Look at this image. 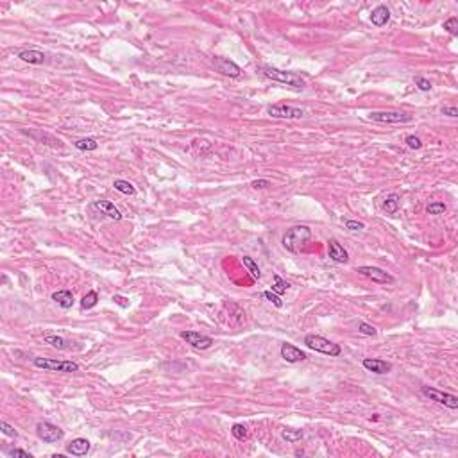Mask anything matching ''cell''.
<instances>
[{"label": "cell", "mask_w": 458, "mask_h": 458, "mask_svg": "<svg viewBox=\"0 0 458 458\" xmlns=\"http://www.w3.org/2000/svg\"><path fill=\"white\" fill-rule=\"evenodd\" d=\"M279 353H281V358L285 362H288V364H297V362H303L308 358L304 351H301L299 347L292 346V344H283Z\"/></svg>", "instance_id": "cell-12"}, {"label": "cell", "mask_w": 458, "mask_h": 458, "mask_svg": "<svg viewBox=\"0 0 458 458\" xmlns=\"http://www.w3.org/2000/svg\"><path fill=\"white\" fill-rule=\"evenodd\" d=\"M405 143L408 145V149H412V150H419L422 147V140L419 138V136H415V135H410V136H407V140H405Z\"/></svg>", "instance_id": "cell-33"}, {"label": "cell", "mask_w": 458, "mask_h": 458, "mask_svg": "<svg viewBox=\"0 0 458 458\" xmlns=\"http://www.w3.org/2000/svg\"><path fill=\"white\" fill-rule=\"evenodd\" d=\"M344 224H346V229H349V231H362V229H365V224L360 222V220H346Z\"/></svg>", "instance_id": "cell-36"}, {"label": "cell", "mask_w": 458, "mask_h": 458, "mask_svg": "<svg viewBox=\"0 0 458 458\" xmlns=\"http://www.w3.org/2000/svg\"><path fill=\"white\" fill-rule=\"evenodd\" d=\"M231 433H233V437L236 440H245L247 439V428L243 424H233V428H231Z\"/></svg>", "instance_id": "cell-31"}, {"label": "cell", "mask_w": 458, "mask_h": 458, "mask_svg": "<svg viewBox=\"0 0 458 458\" xmlns=\"http://www.w3.org/2000/svg\"><path fill=\"white\" fill-rule=\"evenodd\" d=\"M444 29L448 31L451 36H457L458 34V18L457 16H451L449 20H446L444 22Z\"/></svg>", "instance_id": "cell-32"}, {"label": "cell", "mask_w": 458, "mask_h": 458, "mask_svg": "<svg viewBox=\"0 0 458 458\" xmlns=\"http://www.w3.org/2000/svg\"><path fill=\"white\" fill-rule=\"evenodd\" d=\"M90 451V440L86 439H74L70 444L66 446V453L72 457H85Z\"/></svg>", "instance_id": "cell-16"}, {"label": "cell", "mask_w": 458, "mask_h": 458, "mask_svg": "<svg viewBox=\"0 0 458 458\" xmlns=\"http://www.w3.org/2000/svg\"><path fill=\"white\" fill-rule=\"evenodd\" d=\"M442 111V115H448V117L451 118H457L458 117V109L455 108V106H444V108L440 109Z\"/></svg>", "instance_id": "cell-39"}, {"label": "cell", "mask_w": 458, "mask_h": 458, "mask_svg": "<svg viewBox=\"0 0 458 458\" xmlns=\"http://www.w3.org/2000/svg\"><path fill=\"white\" fill-rule=\"evenodd\" d=\"M113 186H115V190H118L120 193H124V195H136V188L133 186L129 181H124V179H115Z\"/></svg>", "instance_id": "cell-23"}, {"label": "cell", "mask_w": 458, "mask_h": 458, "mask_svg": "<svg viewBox=\"0 0 458 458\" xmlns=\"http://www.w3.org/2000/svg\"><path fill=\"white\" fill-rule=\"evenodd\" d=\"M75 149L79 150H97L98 143L95 138H81V140L75 141Z\"/></svg>", "instance_id": "cell-26"}, {"label": "cell", "mask_w": 458, "mask_h": 458, "mask_svg": "<svg viewBox=\"0 0 458 458\" xmlns=\"http://www.w3.org/2000/svg\"><path fill=\"white\" fill-rule=\"evenodd\" d=\"M421 394L424 398H428L430 401L439 403V405H444V407L451 408V410H457L458 408V398L453 394L442 392L439 388H431V387H422Z\"/></svg>", "instance_id": "cell-5"}, {"label": "cell", "mask_w": 458, "mask_h": 458, "mask_svg": "<svg viewBox=\"0 0 458 458\" xmlns=\"http://www.w3.org/2000/svg\"><path fill=\"white\" fill-rule=\"evenodd\" d=\"M304 344L306 347L312 351H317V353H322V355H329V356H340L342 349L338 344L327 340V338L321 337V335H306L304 337Z\"/></svg>", "instance_id": "cell-3"}, {"label": "cell", "mask_w": 458, "mask_h": 458, "mask_svg": "<svg viewBox=\"0 0 458 458\" xmlns=\"http://www.w3.org/2000/svg\"><path fill=\"white\" fill-rule=\"evenodd\" d=\"M52 301L63 310H70L74 306V294L70 290H57V292L52 294Z\"/></svg>", "instance_id": "cell-17"}, {"label": "cell", "mask_w": 458, "mask_h": 458, "mask_svg": "<svg viewBox=\"0 0 458 458\" xmlns=\"http://www.w3.org/2000/svg\"><path fill=\"white\" fill-rule=\"evenodd\" d=\"M327 254H329V258H331L333 262H337V263H347V260H349L347 251L342 247L340 242H338L337 238L327 240Z\"/></svg>", "instance_id": "cell-13"}, {"label": "cell", "mask_w": 458, "mask_h": 458, "mask_svg": "<svg viewBox=\"0 0 458 458\" xmlns=\"http://www.w3.org/2000/svg\"><path fill=\"white\" fill-rule=\"evenodd\" d=\"M113 301H117V303H120L122 306H127V303H124L126 299H124V297H120V295H115V297H113Z\"/></svg>", "instance_id": "cell-41"}, {"label": "cell", "mask_w": 458, "mask_h": 458, "mask_svg": "<svg viewBox=\"0 0 458 458\" xmlns=\"http://www.w3.org/2000/svg\"><path fill=\"white\" fill-rule=\"evenodd\" d=\"M0 430H2V433L4 435H7V437H18V431L14 430L11 424H7L5 421L0 422Z\"/></svg>", "instance_id": "cell-37"}, {"label": "cell", "mask_w": 458, "mask_h": 458, "mask_svg": "<svg viewBox=\"0 0 458 458\" xmlns=\"http://www.w3.org/2000/svg\"><path fill=\"white\" fill-rule=\"evenodd\" d=\"M267 113L274 118H286V120H299L306 115L303 108H295V106H286V104H274L267 109Z\"/></svg>", "instance_id": "cell-7"}, {"label": "cell", "mask_w": 458, "mask_h": 458, "mask_svg": "<svg viewBox=\"0 0 458 458\" xmlns=\"http://www.w3.org/2000/svg\"><path fill=\"white\" fill-rule=\"evenodd\" d=\"M288 288H290L288 283H286L285 279H281L279 274H274V285H272V292H274V294H277V295H281V294H285Z\"/></svg>", "instance_id": "cell-28"}, {"label": "cell", "mask_w": 458, "mask_h": 458, "mask_svg": "<svg viewBox=\"0 0 458 458\" xmlns=\"http://www.w3.org/2000/svg\"><path fill=\"white\" fill-rule=\"evenodd\" d=\"M446 210H448V206L444 202H430V204L426 206V213L428 215H442Z\"/></svg>", "instance_id": "cell-29"}, {"label": "cell", "mask_w": 458, "mask_h": 458, "mask_svg": "<svg viewBox=\"0 0 458 458\" xmlns=\"http://www.w3.org/2000/svg\"><path fill=\"white\" fill-rule=\"evenodd\" d=\"M98 303V294L95 292V290H90L88 294L81 299V308L83 310H90V308H93L95 304Z\"/></svg>", "instance_id": "cell-24"}, {"label": "cell", "mask_w": 458, "mask_h": 458, "mask_svg": "<svg viewBox=\"0 0 458 458\" xmlns=\"http://www.w3.org/2000/svg\"><path fill=\"white\" fill-rule=\"evenodd\" d=\"M45 344L56 347V349H66V347H68V340H65V338L59 337V335H47V337H45Z\"/></svg>", "instance_id": "cell-25"}, {"label": "cell", "mask_w": 458, "mask_h": 458, "mask_svg": "<svg viewBox=\"0 0 458 458\" xmlns=\"http://www.w3.org/2000/svg\"><path fill=\"white\" fill-rule=\"evenodd\" d=\"M388 20H390V11H388L387 5H378V7L370 13V22H372V25H376V27L387 25Z\"/></svg>", "instance_id": "cell-18"}, {"label": "cell", "mask_w": 458, "mask_h": 458, "mask_svg": "<svg viewBox=\"0 0 458 458\" xmlns=\"http://www.w3.org/2000/svg\"><path fill=\"white\" fill-rule=\"evenodd\" d=\"M34 367L43 370H56V372H77L79 370V365L75 362H57L52 360V358H42V356H36L33 358Z\"/></svg>", "instance_id": "cell-4"}, {"label": "cell", "mask_w": 458, "mask_h": 458, "mask_svg": "<svg viewBox=\"0 0 458 458\" xmlns=\"http://www.w3.org/2000/svg\"><path fill=\"white\" fill-rule=\"evenodd\" d=\"M213 66L219 74L226 75V77H240L242 75V68L228 57H213Z\"/></svg>", "instance_id": "cell-10"}, {"label": "cell", "mask_w": 458, "mask_h": 458, "mask_svg": "<svg viewBox=\"0 0 458 458\" xmlns=\"http://www.w3.org/2000/svg\"><path fill=\"white\" fill-rule=\"evenodd\" d=\"M362 365H364L369 372H374V374H387L388 370L392 369V365L388 364V362L379 360V358H364Z\"/></svg>", "instance_id": "cell-15"}, {"label": "cell", "mask_w": 458, "mask_h": 458, "mask_svg": "<svg viewBox=\"0 0 458 458\" xmlns=\"http://www.w3.org/2000/svg\"><path fill=\"white\" fill-rule=\"evenodd\" d=\"M415 86L421 92H430L433 86H431V83L428 79H424V77H415Z\"/></svg>", "instance_id": "cell-35"}, {"label": "cell", "mask_w": 458, "mask_h": 458, "mask_svg": "<svg viewBox=\"0 0 458 458\" xmlns=\"http://www.w3.org/2000/svg\"><path fill=\"white\" fill-rule=\"evenodd\" d=\"M11 457H22V458H33V455L27 453V451H24V449H13L11 451Z\"/></svg>", "instance_id": "cell-40"}, {"label": "cell", "mask_w": 458, "mask_h": 458, "mask_svg": "<svg viewBox=\"0 0 458 458\" xmlns=\"http://www.w3.org/2000/svg\"><path fill=\"white\" fill-rule=\"evenodd\" d=\"M242 262H243V265L247 267V271L253 274V277H256V279H260V277H262V271H260V267L256 265V262H254L253 258H251V256H243Z\"/></svg>", "instance_id": "cell-27"}, {"label": "cell", "mask_w": 458, "mask_h": 458, "mask_svg": "<svg viewBox=\"0 0 458 458\" xmlns=\"http://www.w3.org/2000/svg\"><path fill=\"white\" fill-rule=\"evenodd\" d=\"M262 74L269 79L281 83V85L286 86H294V88H304L306 81L304 77H301L299 74L295 72H286V70H279V68H274V66H262Z\"/></svg>", "instance_id": "cell-2"}, {"label": "cell", "mask_w": 458, "mask_h": 458, "mask_svg": "<svg viewBox=\"0 0 458 458\" xmlns=\"http://www.w3.org/2000/svg\"><path fill=\"white\" fill-rule=\"evenodd\" d=\"M399 208H401V195H398V193H390V195L385 197L383 210L387 211L388 215H394V213H398Z\"/></svg>", "instance_id": "cell-21"}, {"label": "cell", "mask_w": 458, "mask_h": 458, "mask_svg": "<svg viewBox=\"0 0 458 458\" xmlns=\"http://www.w3.org/2000/svg\"><path fill=\"white\" fill-rule=\"evenodd\" d=\"M369 120L379 122V124H408L412 122V115L399 111H374L369 115Z\"/></svg>", "instance_id": "cell-8"}, {"label": "cell", "mask_w": 458, "mask_h": 458, "mask_svg": "<svg viewBox=\"0 0 458 458\" xmlns=\"http://www.w3.org/2000/svg\"><path fill=\"white\" fill-rule=\"evenodd\" d=\"M263 297L271 301V303L274 304L276 308H281V306H283V299H281V297H279L277 294H274L272 290H267V292H263Z\"/></svg>", "instance_id": "cell-34"}, {"label": "cell", "mask_w": 458, "mask_h": 458, "mask_svg": "<svg viewBox=\"0 0 458 458\" xmlns=\"http://www.w3.org/2000/svg\"><path fill=\"white\" fill-rule=\"evenodd\" d=\"M18 57L22 61H25V63H29V65H43V63H45V59H47V56H45L43 52L34 50V48H31V50L18 52Z\"/></svg>", "instance_id": "cell-19"}, {"label": "cell", "mask_w": 458, "mask_h": 458, "mask_svg": "<svg viewBox=\"0 0 458 458\" xmlns=\"http://www.w3.org/2000/svg\"><path fill=\"white\" fill-rule=\"evenodd\" d=\"M251 186H253L254 190H265V188L272 186V184L269 179H254V181L251 183Z\"/></svg>", "instance_id": "cell-38"}, {"label": "cell", "mask_w": 458, "mask_h": 458, "mask_svg": "<svg viewBox=\"0 0 458 458\" xmlns=\"http://www.w3.org/2000/svg\"><path fill=\"white\" fill-rule=\"evenodd\" d=\"M312 240V229L308 226H294L283 234V247L292 254H297L301 249L306 247V243Z\"/></svg>", "instance_id": "cell-1"}, {"label": "cell", "mask_w": 458, "mask_h": 458, "mask_svg": "<svg viewBox=\"0 0 458 458\" xmlns=\"http://www.w3.org/2000/svg\"><path fill=\"white\" fill-rule=\"evenodd\" d=\"M281 437H283V440L290 442V444H295V442H299L304 437V431L294 430V428H281Z\"/></svg>", "instance_id": "cell-22"}, {"label": "cell", "mask_w": 458, "mask_h": 458, "mask_svg": "<svg viewBox=\"0 0 458 458\" xmlns=\"http://www.w3.org/2000/svg\"><path fill=\"white\" fill-rule=\"evenodd\" d=\"M181 338L186 344H190L192 347H195V349H210L211 346H213V338L208 337V335H201V333L197 331H183L181 333Z\"/></svg>", "instance_id": "cell-11"}, {"label": "cell", "mask_w": 458, "mask_h": 458, "mask_svg": "<svg viewBox=\"0 0 458 458\" xmlns=\"http://www.w3.org/2000/svg\"><path fill=\"white\" fill-rule=\"evenodd\" d=\"M358 274H362V276L369 277L370 281H374V283H383V285H387V283H394V277L388 274V272H385L383 269H379V267H372V265H364V267H358Z\"/></svg>", "instance_id": "cell-9"}, {"label": "cell", "mask_w": 458, "mask_h": 458, "mask_svg": "<svg viewBox=\"0 0 458 458\" xmlns=\"http://www.w3.org/2000/svg\"><path fill=\"white\" fill-rule=\"evenodd\" d=\"M31 138H34L36 141H42V143L45 145H50V147H61V140H57V138H54L52 135H48V133H43V131H25Z\"/></svg>", "instance_id": "cell-20"}, {"label": "cell", "mask_w": 458, "mask_h": 458, "mask_svg": "<svg viewBox=\"0 0 458 458\" xmlns=\"http://www.w3.org/2000/svg\"><path fill=\"white\" fill-rule=\"evenodd\" d=\"M92 208L93 210H98L102 215H106L108 219H111V220H122V213H120V210H118L117 206L113 204L111 201H93L92 202Z\"/></svg>", "instance_id": "cell-14"}, {"label": "cell", "mask_w": 458, "mask_h": 458, "mask_svg": "<svg viewBox=\"0 0 458 458\" xmlns=\"http://www.w3.org/2000/svg\"><path fill=\"white\" fill-rule=\"evenodd\" d=\"M358 333H362L365 337H376V335H378V329L367 322H358Z\"/></svg>", "instance_id": "cell-30"}, {"label": "cell", "mask_w": 458, "mask_h": 458, "mask_svg": "<svg viewBox=\"0 0 458 458\" xmlns=\"http://www.w3.org/2000/svg\"><path fill=\"white\" fill-rule=\"evenodd\" d=\"M36 435L43 440V442H47V444H56V442H59V440L65 437V433H63L61 428H57L56 424H52V422H48V421L38 422Z\"/></svg>", "instance_id": "cell-6"}]
</instances>
